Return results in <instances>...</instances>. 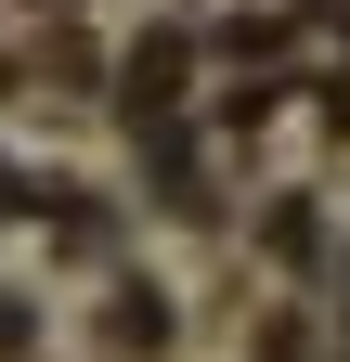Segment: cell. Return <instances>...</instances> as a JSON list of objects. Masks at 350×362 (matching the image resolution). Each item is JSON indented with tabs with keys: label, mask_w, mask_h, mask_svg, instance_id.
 <instances>
[{
	"label": "cell",
	"mask_w": 350,
	"mask_h": 362,
	"mask_svg": "<svg viewBox=\"0 0 350 362\" xmlns=\"http://www.w3.org/2000/svg\"><path fill=\"white\" fill-rule=\"evenodd\" d=\"M0 349H26V310H13V298H0Z\"/></svg>",
	"instance_id": "obj_1"
}]
</instances>
